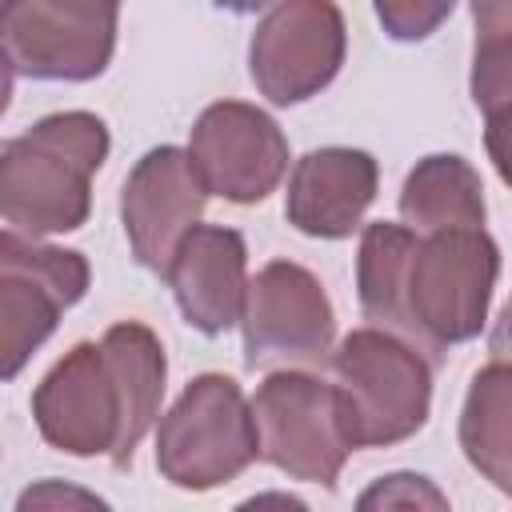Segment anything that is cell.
<instances>
[{
  "instance_id": "obj_8",
  "label": "cell",
  "mask_w": 512,
  "mask_h": 512,
  "mask_svg": "<svg viewBox=\"0 0 512 512\" xmlns=\"http://www.w3.org/2000/svg\"><path fill=\"white\" fill-rule=\"evenodd\" d=\"M120 0H0V52L28 80L84 84L116 52Z\"/></svg>"
},
{
  "instance_id": "obj_15",
  "label": "cell",
  "mask_w": 512,
  "mask_h": 512,
  "mask_svg": "<svg viewBox=\"0 0 512 512\" xmlns=\"http://www.w3.org/2000/svg\"><path fill=\"white\" fill-rule=\"evenodd\" d=\"M400 220L420 236L444 228H480L488 220L480 172L456 152L416 160L400 184Z\"/></svg>"
},
{
  "instance_id": "obj_10",
  "label": "cell",
  "mask_w": 512,
  "mask_h": 512,
  "mask_svg": "<svg viewBox=\"0 0 512 512\" xmlns=\"http://www.w3.org/2000/svg\"><path fill=\"white\" fill-rule=\"evenodd\" d=\"M344 56L348 28L336 0H272L248 40V76L268 104L292 108L320 96Z\"/></svg>"
},
{
  "instance_id": "obj_5",
  "label": "cell",
  "mask_w": 512,
  "mask_h": 512,
  "mask_svg": "<svg viewBox=\"0 0 512 512\" xmlns=\"http://www.w3.org/2000/svg\"><path fill=\"white\" fill-rule=\"evenodd\" d=\"M256 460V424L244 388L224 372H200L156 416V472L180 492L232 484Z\"/></svg>"
},
{
  "instance_id": "obj_12",
  "label": "cell",
  "mask_w": 512,
  "mask_h": 512,
  "mask_svg": "<svg viewBox=\"0 0 512 512\" xmlns=\"http://www.w3.org/2000/svg\"><path fill=\"white\" fill-rule=\"evenodd\" d=\"M204 204L208 188L196 176L188 152L176 144L148 148L120 188V224L136 264L164 276L172 248L204 216Z\"/></svg>"
},
{
  "instance_id": "obj_18",
  "label": "cell",
  "mask_w": 512,
  "mask_h": 512,
  "mask_svg": "<svg viewBox=\"0 0 512 512\" xmlns=\"http://www.w3.org/2000/svg\"><path fill=\"white\" fill-rule=\"evenodd\" d=\"M452 8H456V0H372V12L380 20V28L396 44L428 40L452 16Z\"/></svg>"
},
{
  "instance_id": "obj_7",
  "label": "cell",
  "mask_w": 512,
  "mask_h": 512,
  "mask_svg": "<svg viewBox=\"0 0 512 512\" xmlns=\"http://www.w3.org/2000/svg\"><path fill=\"white\" fill-rule=\"evenodd\" d=\"M88 284L84 252L0 228V384L24 372Z\"/></svg>"
},
{
  "instance_id": "obj_9",
  "label": "cell",
  "mask_w": 512,
  "mask_h": 512,
  "mask_svg": "<svg viewBox=\"0 0 512 512\" xmlns=\"http://www.w3.org/2000/svg\"><path fill=\"white\" fill-rule=\"evenodd\" d=\"M244 364L256 368H324L336 340V312L316 280L296 260H268L244 288L240 304Z\"/></svg>"
},
{
  "instance_id": "obj_13",
  "label": "cell",
  "mask_w": 512,
  "mask_h": 512,
  "mask_svg": "<svg viewBox=\"0 0 512 512\" xmlns=\"http://www.w3.org/2000/svg\"><path fill=\"white\" fill-rule=\"evenodd\" d=\"M380 192V164L364 148H312L288 172L284 216L300 236L344 240L364 224Z\"/></svg>"
},
{
  "instance_id": "obj_16",
  "label": "cell",
  "mask_w": 512,
  "mask_h": 512,
  "mask_svg": "<svg viewBox=\"0 0 512 512\" xmlns=\"http://www.w3.org/2000/svg\"><path fill=\"white\" fill-rule=\"evenodd\" d=\"M508 412H512V372L496 356L468 384V396H464V408H460V448H464L468 464L484 480H492L500 492H512Z\"/></svg>"
},
{
  "instance_id": "obj_20",
  "label": "cell",
  "mask_w": 512,
  "mask_h": 512,
  "mask_svg": "<svg viewBox=\"0 0 512 512\" xmlns=\"http://www.w3.org/2000/svg\"><path fill=\"white\" fill-rule=\"evenodd\" d=\"M12 80H16V72H12V64H8V56L0 52V116H4L8 104H12Z\"/></svg>"
},
{
  "instance_id": "obj_19",
  "label": "cell",
  "mask_w": 512,
  "mask_h": 512,
  "mask_svg": "<svg viewBox=\"0 0 512 512\" xmlns=\"http://www.w3.org/2000/svg\"><path fill=\"white\" fill-rule=\"evenodd\" d=\"M356 504L360 508H448V496L428 476L392 472V476H380L368 492H360Z\"/></svg>"
},
{
  "instance_id": "obj_14",
  "label": "cell",
  "mask_w": 512,
  "mask_h": 512,
  "mask_svg": "<svg viewBox=\"0 0 512 512\" xmlns=\"http://www.w3.org/2000/svg\"><path fill=\"white\" fill-rule=\"evenodd\" d=\"M164 280L176 296L184 324L204 336H224L240 320L248 288V248L236 228L192 224L168 256Z\"/></svg>"
},
{
  "instance_id": "obj_2",
  "label": "cell",
  "mask_w": 512,
  "mask_h": 512,
  "mask_svg": "<svg viewBox=\"0 0 512 512\" xmlns=\"http://www.w3.org/2000/svg\"><path fill=\"white\" fill-rule=\"evenodd\" d=\"M164 380L160 336L140 320H120L100 340L72 344L44 372L32 392V420L56 452L108 456L112 468H128L160 416Z\"/></svg>"
},
{
  "instance_id": "obj_11",
  "label": "cell",
  "mask_w": 512,
  "mask_h": 512,
  "mask_svg": "<svg viewBox=\"0 0 512 512\" xmlns=\"http://www.w3.org/2000/svg\"><path fill=\"white\" fill-rule=\"evenodd\" d=\"M188 160L208 196L232 204H260L288 172V136L248 100L208 104L188 132Z\"/></svg>"
},
{
  "instance_id": "obj_3",
  "label": "cell",
  "mask_w": 512,
  "mask_h": 512,
  "mask_svg": "<svg viewBox=\"0 0 512 512\" xmlns=\"http://www.w3.org/2000/svg\"><path fill=\"white\" fill-rule=\"evenodd\" d=\"M108 152V124L84 108L40 116L20 136L0 140V220L36 240L84 228L92 176Z\"/></svg>"
},
{
  "instance_id": "obj_6",
  "label": "cell",
  "mask_w": 512,
  "mask_h": 512,
  "mask_svg": "<svg viewBox=\"0 0 512 512\" xmlns=\"http://www.w3.org/2000/svg\"><path fill=\"white\" fill-rule=\"evenodd\" d=\"M248 408L256 424V460L280 468L288 480L336 488L352 444L332 384L300 368H268Z\"/></svg>"
},
{
  "instance_id": "obj_1",
  "label": "cell",
  "mask_w": 512,
  "mask_h": 512,
  "mask_svg": "<svg viewBox=\"0 0 512 512\" xmlns=\"http://www.w3.org/2000/svg\"><path fill=\"white\" fill-rule=\"evenodd\" d=\"M500 280V244L480 228L412 232L372 220L356 248V300L368 324L396 332L432 364L488 324Z\"/></svg>"
},
{
  "instance_id": "obj_17",
  "label": "cell",
  "mask_w": 512,
  "mask_h": 512,
  "mask_svg": "<svg viewBox=\"0 0 512 512\" xmlns=\"http://www.w3.org/2000/svg\"><path fill=\"white\" fill-rule=\"evenodd\" d=\"M476 12V56H472V100L488 116V148L504 176L500 128L508 112V0H472Z\"/></svg>"
},
{
  "instance_id": "obj_4",
  "label": "cell",
  "mask_w": 512,
  "mask_h": 512,
  "mask_svg": "<svg viewBox=\"0 0 512 512\" xmlns=\"http://www.w3.org/2000/svg\"><path fill=\"white\" fill-rule=\"evenodd\" d=\"M340 420L352 448L412 440L432 412V360L388 328H352L328 352Z\"/></svg>"
},
{
  "instance_id": "obj_21",
  "label": "cell",
  "mask_w": 512,
  "mask_h": 512,
  "mask_svg": "<svg viewBox=\"0 0 512 512\" xmlns=\"http://www.w3.org/2000/svg\"><path fill=\"white\" fill-rule=\"evenodd\" d=\"M216 8H224V12H236V16H248V12H260V8H268L272 0H212Z\"/></svg>"
}]
</instances>
